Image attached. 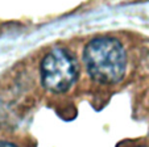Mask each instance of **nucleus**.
<instances>
[{"label":"nucleus","mask_w":149,"mask_h":147,"mask_svg":"<svg viewBox=\"0 0 149 147\" xmlns=\"http://www.w3.org/2000/svg\"><path fill=\"white\" fill-rule=\"evenodd\" d=\"M83 61L90 76L99 83H118L125 74V50L123 45L112 37L91 39L84 47Z\"/></svg>","instance_id":"1"},{"label":"nucleus","mask_w":149,"mask_h":147,"mask_svg":"<svg viewBox=\"0 0 149 147\" xmlns=\"http://www.w3.org/2000/svg\"><path fill=\"white\" fill-rule=\"evenodd\" d=\"M77 78V64L73 55L65 49H53L41 62V80L52 92H65Z\"/></svg>","instance_id":"2"},{"label":"nucleus","mask_w":149,"mask_h":147,"mask_svg":"<svg viewBox=\"0 0 149 147\" xmlns=\"http://www.w3.org/2000/svg\"><path fill=\"white\" fill-rule=\"evenodd\" d=\"M0 147H19V146L15 144L13 142H11V141H6V139H3V141H0Z\"/></svg>","instance_id":"3"},{"label":"nucleus","mask_w":149,"mask_h":147,"mask_svg":"<svg viewBox=\"0 0 149 147\" xmlns=\"http://www.w3.org/2000/svg\"><path fill=\"white\" fill-rule=\"evenodd\" d=\"M140 147H144V146H140Z\"/></svg>","instance_id":"4"}]
</instances>
